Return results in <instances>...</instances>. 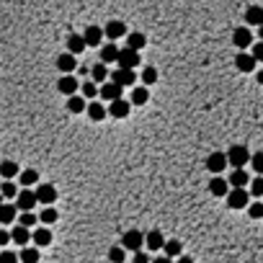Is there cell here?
Masks as SVG:
<instances>
[{
	"label": "cell",
	"mask_w": 263,
	"mask_h": 263,
	"mask_svg": "<svg viewBox=\"0 0 263 263\" xmlns=\"http://www.w3.org/2000/svg\"><path fill=\"white\" fill-rule=\"evenodd\" d=\"M36 204H39V201H36V194L31 189H23V191L16 194V209L18 212H31Z\"/></svg>",
	"instance_id": "4"
},
{
	"label": "cell",
	"mask_w": 263,
	"mask_h": 263,
	"mask_svg": "<svg viewBox=\"0 0 263 263\" xmlns=\"http://www.w3.org/2000/svg\"><path fill=\"white\" fill-rule=\"evenodd\" d=\"M260 42H263V26H260Z\"/></svg>",
	"instance_id": "51"
},
{
	"label": "cell",
	"mask_w": 263,
	"mask_h": 263,
	"mask_svg": "<svg viewBox=\"0 0 263 263\" xmlns=\"http://www.w3.org/2000/svg\"><path fill=\"white\" fill-rule=\"evenodd\" d=\"M250 54H253V60H255V62H263V42H258V44L253 47V52H250Z\"/></svg>",
	"instance_id": "45"
},
{
	"label": "cell",
	"mask_w": 263,
	"mask_h": 263,
	"mask_svg": "<svg viewBox=\"0 0 263 263\" xmlns=\"http://www.w3.org/2000/svg\"><path fill=\"white\" fill-rule=\"evenodd\" d=\"M250 196H255V199H260L263 196V176H255L253 181H250V191H248Z\"/></svg>",
	"instance_id": "38"
},
{
	"label": "cell",
	"mask_w": 263,
	"mask_h": 263,
	"mask_svg": "<svg viewBox=\"0 0 263 263\" xmlns=\"http://www.w3.org/2000/svg\"><path fill=\"white\" fill-rule=\"evenodd\" d=\"M144 44H147V36H144L142 31H132V34H127V47H129V49L139 52V49H144Z\"/></svg>",
	"instance_id": "24"
},
{
	"label": "cell",
	"mask_w": 263,
	"mask_h": 263,
	"mask_svg": "<svg viewBox=\"0 0 263 263\" xmlns=\"http://www.w3.org/2000/svg\"><path fill=\"white\" fill-rule=\"evenodd\" d=\"M85 111H88V116H91L93 122H103V119L108 116V108H106L101 101H91V103L85 106Z\"/></svg>",
	"instance_id": "12"
},
{
	"label": "cell",
	"mask_w": 263,
	"mask_h": 263,
	"mask_svg": "<svg viewBox=\"0 0 263 263\" xmlns=\"http://www.w3.org/2000/svg\"><path fill=\"white\" fill-rule=\"evenodd\" d=\"M34 194H36V201L44 204V207H52L57 201V189L52 183H39V189H36Z\"/></svg>",
	"instance_id": "3"
},
{
	"label": "cell",
	"mask_w": 263,
	"mask_h": 263,
	"mask_svg": "<svg viewBox=\"0 0 263 263\" xmlns=\"http://www.w3.org/2000/svg\"><path fill=\"white\" fill-rule=\"evenodd\" d=\"M85 47H88V44H85V39H83L80 34H70V36H67V52H70V54L78 57L80 52H85Z\"/></svg>",
	"instance_id": "15"
},
{
	"label": "cell",
	"mask_w": 263,
	"mask_h": 263,
	"mask_svg": "<svg viewBox=\"0 0 263 263\" xmlns=\"http://www.w3.org/2000/svg\"><path fill=\"white\" fill-rule=\"evenodd\" d=\"M176 263H194V260H191V258H189V255H183V253H181V255H178V260H176Z\"/></svg>",
	"instance_id": "49"
},
{
	"label": "cell",
	"mask_w": 263,
	"mask_h": 263,
	"mask_svg": "<svg viewBox=\"0 0 263 263\" xmlns=\"http://www.w3.org/2000/svg\"><path fill=\"white\" fill-rule=\"evenodd\" d=\"M31 240H34V245H36V248H44V245H49V243H52V230H49V227H39V230H34V232H31Z\"/></svg>",
	"instance_id": "23"
},
{
	"label": "cell",
	"mask_w": 263,
	"mask_h": 263,
	"mask_svg": "<svg viewBox=\"0 0 263 263\" xmlns=\"http://www.w3.org/2000/svg\"><path fill=\"white\" fill-rule=\"evenodd\" d=\"M11 240H13V243H18L21 248H26V243L31 240V230H28V227H23V224H16V227L11 230Z\"/></svg>",
	"instance_id": "22"
},
{
	"label": "cell",
	"mask_w": 263,
	"mask_h": 263,
	"mask_svg": "<svg viewBox=\"0 0 263 263\" xmlns=\"http://www.w3.org/2000/svg\"><path fill=\"white\" fill-rule=\"evenodd\" d=\"M124 34H127V26H124L122 21H108L106 28H103V36H108L111 42L119 39V36H124Z\"/></svg>",
	"instance_id": "20"
},
{
	"label": "cell",
	"mask_w": 263,
	"mask_h": 263,
	"mask_svg": "<svg viewBox=\"0 0 263 263\" xmlns=\"http://www.w3.org/2000/svg\"><path fill=\"white\" fill-rule=\"evenodd\" d=\"M78 67V60H75V54H70V52H65V54H60L57 57V70H62L65 75H72V70Z\"/></svg>",
	"instance_id": "19"
},
{
	"label": "cell",
	"mask_w": 263,
	"mask_h": 263,
	"mask_svg": "<svg viewBox=\"0 0 263 263\" xmlns=\"http://www.w3.org/2000/svg\"><path fill=\"white\" fill-rule=\"evenodd\" d=\"M57 217H60V214H57V209H54V207H44V209L39 212V219H42L44 224H52V222H57Z\"/></svg>",
	"instance_id": "37"
},
{
	"label": "cell",
	"mask_w": 263,
	"mask_h": 263,
	"mask_svg": "<svg viewBox=\"0 0 263 263\" xmlns=\"http://www.w3.org/2000/svg\"><path fill=\"white\" fill-rule=\"evenodd\" d=\"M142 243H144V235H142L139 230H129V232L122 238V248H124V250H132V253L142 250Z\"/></svg>",
	"instance_id": "6"
},
{
	"label": "cell",
	"mask_w": 263,
	"mask_h": 263,
	"mask_svg": "<svg viewBox=\"0 0 263 263\" xmlns=\"http://www.w3.org/2000/svg\"><path fill=\"white\" fill-rule=\"evenodd\" d=\"M209 191H212L214 196H227V191H230V183H227V178L214 176V178L209 181Z\"/></svg>",
	"instance_id": "16"
},
{
	"label": "cell",
	"mask_w": 263,
	"mask_h": 263,
	"mask_svg": "<svg viewBox=\"0 0 263 263\" xmlns=\"http://www.w3.org/2000/svg\"><path fill=\"white\" fill-rule=\"evenodd\" d=\"M78 88H80V83H78L75 75H62V78L57 80V91L62 96H75V93H78Z\"/></svg>",
	"instance_id": "7"
},
{
	"label": "cell",
	"mask_w": 263,
	"mask_h": 263,
	"mask_svg": "<svg viewBox=\"0 0 263 263\" xmlns=\"http://www.w3.org/2000/svg\"><path fill=\"white\" fill-rule=\"evenodd\" d=\"M129 108H132L129 101L116 98V101L108 103V116H114V119H127V116H129Z\"/></svg>",
	"instance_id": "8"
},
{
	"label": "cell",
	"mask_w": 263,
	"mask_h": 263,
	"mask_svg": "<svg viewBox=\"0 0 263 263\" xmlns=\"http://www.w3.org/2000/svg\"><path fill=\"white\" fill-rule=\"evenodd\" d=\"M101 98L103 101H116V98H122V85H116V83H101Z\"/></svg>",
	"instance_id": "13"
},
{
	"label": "cell",
	"mask_w": 263,
	"mask_h": 263,
	"mask_svg": "<svg viewBox=\"0 0 263 263\" xmlns=\"http://www.w3.org/2000/svg\"><path fill=\"white\" fill-rule=\"evenodd\" d=\"M232 44L238 47V49H248L250 44H253V34H250V28H235L232 31Z\"/></svg>",
	"instance_id": "10"
},
{
	"label": "cell",
	"mask_w": 263,
	"mask_h": 263,
	"mask_svg": "<svg viewBox=\"0 0 263 263\" xmlns=\"http://www.w3.org/2000/svg\"><path fill=\"white\" fill-rule=\"evenodd\" d=\"M0 263H18V255L11 253V250H3L0 253Z\"/></svg>",
	"instance_id": "44"
},
{
	"label": "cell",
	"mask_w": 263,
	"mask_h": 263,
	"mask_svg": "<svg viewBox=\"0 0 263 263\" xmlns=\"http://www.w3.org/2000/svg\"><path fill=\"white\" fill-rule=\"evenodd\" d=\"M116 65H119V67H124V70H134V67L139 65V52H134V49H129V47L119 49Z\"/></svg>",
	"instance_id": "5"
},
{
	"label": "cell",
	"mask_w": 263,
	"mask_h": 263,
	"mask_svg": "<svg viewBox=\"0 0 263 263\" xmlns=\"http://www.w3.org/2000/svg\"><path fill=\"white\" fill-rule=\"evenodd\" d=\"M158 80V70L155 67H144L142 70V85H153Z\"/></svg>",
	"instance_id": "40"
},
{
	"label": "cell",
	"mask_w": 263,
	"mask_h": 263,
	"mask_svg": "<svg viewBox=\"0 0 263 263\" xmlns=\"http://www.w3.org/2000/svg\"><path fill=\"white\" fill-rule=\"evenodd\" d=\"M255 80H258V83L263 85V70H258V75H255Z\"/></svg>",
	"instance_id": "50"
},
{
	"label": "cell",
	"mask_w": 263,
	"mask_h": 263,
	"mask_svg": "<svg viewBox=\"0 0 263 263\" xmlns=\"http://www.w3.org/2000/svg\"><path fill=\"white\" fill-rule=\"evenodd\" d=\"M250 165H253V170H255L258 176H263V153L250 155Z\"/></svg>",
	"instance_id": "42"
},
{
	"label": "cell",
	"mask_w": 263,
	"mask_h": 263,
	"mask_svg": "<svg viewBox=\"0 0 263 263\" xmlns=\"http://www.w3.org/2000/svg\"><path fill=\"white\" fill-rule=\"evenodd\" d=\"M18 260L21 263H39V248H23Z\"/></svg>",
	"instance_id": "33"
},
{
	"label": "cell",
	"mask_w": 263,
	"mask_h": 263,
	"mask_svg": "<svg viewBox=\"0 0 263 263\" xmlns=\"http://www.w3.org/2000/svg\"><path fill=\"white\" fill-rule=\"evenodd\" d=\"M16 214H18L16 204H0V222L3 224H11L16 219Z\"/></svg>",
	"instance_id": "29"
},
{
	"label": "cell",
	"mask_w": 263,
	"mask_h": 263,
	"mask_svg": "<svg viewBox=\"0 0 263 263\" xmlns=\"http://www.w3.org/2000/svg\"><path fill=\"white\" fill-rule=\"evenodd\" d=\"M224 199H227V207H230V209H245V207L250 204V194H248L245 189H230Z\"/></svg>",
	"instance_id": "2"
},
{
	"label": "cell",
	"mask_w": 263,
	"mask_h": 263,
	"mask_svg": "<svg viewBox=\"0 0 263 263\" xmlns=\"http://www.w3.org/2000/svg\"><path fill=\"white\" fill-rule=\"evenodd\" d=\"M21 170H18V163H13V160H3L0 163V176H3L6 181H11V178H16Z\"/></svg>",
	"instance_id": "28"
},
{
	"label": "cell",
	"mask_w": 263,
	"mask_h": 263,
	"mask_svg": "<svg viewBox=\"0 0 263 263\" xmlns=\"http://www.w3.org/2000/svg\"><path fill=\"white\" fill-rule=\"evenodd\" d=\"M144 245H147V250H163V245H165L163 232H160V230L147 232V235H144Z\"/></svg>",
	"instance_id": "21"
},
{
	"label": "cell",
	"mask_w": 263,
	"mask_h": 263,
	"mask_svg": "<svg viewBox=\"0 0 263 263\" xmlns=\"http://www.w3.org/2000/svg\"><path fill=\"white\" fill-rule=\"evenodd\" d=\"M250 163V153H248V147L245 144H232L227 150V165L232 168H245Z\"/></svg>",
	"instance_id": "1"
},
{
	"label": "cell",
	"mask_w": 263,
	"mask_h": 263,
	"mask_svg": "<svg viewBox=\"0 0 263 263\" xmlns=\"http://www.w3.org/2000/svg\"><path fill=\"white\" fill-rule=\"evenodd\" d=\"M85 98L80 93H75V96H67V111L70 114H80V111H85Z\"/></svg>",
	"instance_id": "27"
},
{
	"label": "cell",
	"mask_w": 263,
	"mask_h": 263,
	"mask_svg": "<svg viewBox=\"0 0 263 263\" xmlns=\"http://www.w3.org/2000/svg\"><path fill=\"white\" fill-rule=\"evenodd\" d=\"M116 57H119V47H116L114 42H108V44L101 47V62H103V65L116 62Z\"/></svg>",
	"instance_id": "26"
},
{
	"label": "cell",
	"mask_w": 263,
	"mask_h": 263,
	"mask_svg": "<svg viewBox=\"0 0 263 263\" xmlns=\"http://www.w3.org/2000/svg\"><path fill=\"white\" fill-rule=\"evenodd\" d=\"M260 8H263V6H260Z\"/></svg>",
	"instance_id": "53"
},
{
	"label": "cell",
	"mask_w": 263,
	"mask_h": 263,
	"mask_svg": "<svg viewBox=\"0 0 263 263\" xmlns=\"http://www.w3.org/2000/svg\"><path fill=\"white\" fill-rule=\"evenodd\" d=\"M224 168H227V155L224 153H212L209 158H207V170L209 173H224Z\"/></svg>",
	"instance_id": "9"
},
{
	"label": "cell",
	"mask_w": 263,
	"mask_h": 263,
	"mask_svg": "<svg viewBox=\"0 0 263 263\" xmlns=\"http://www.w3.org/2000/svg\"><path fill=\"white\" fill-rule=\"evenodd\" d=\"M153 263H173V258H168V255H160V258H155Z\"/></svg>",
	"instance_id": "48"
},
{
	"label": "cell",
	"mask_w": 263,
	"mask_h": 263,
	"mask_svg": "<svg viewBox=\"0 0 263 263\" xmlns=\"http://www.w3.org/2000/svg\"><path fill=\"white\" fill-rule=\"evenodd\" d=\"M18 178H21V186H23V189H28V186H34L36 181H39V173H36V170H21Z\"/></svg>",
	"instance_id": "34"
},
{
	"label": "cell",
	"mask_w": 263,
	"mask_h": 263,
	"mask_svg": "<svg viewBox=\"0 0 263 263\" xmlns=\"http://www.w3.org/2000/svg\"><path fill=\"white\" fill-rule=\"evenodd\" d=\"M255 60H253V54H248V52H240L238 57H235V67L240 70V72H255Z\"/></svg>",
	"instance_id": "17"
},
{
	"label": "cell",
	"mask_w": 263,
	"mask_h": 263,
	"mask_svg": "<svg viewBox=\"0 0 263 263\" xmlns=\"http://www.w3.org/2000/svg\"><path fill=\"white\" fill-rule=\"evenodd\" d=\"M16 194H18V186L13 181H3V183H0V196H3V199H16Z\"/></svg>",
	"instance_id": "32"
},
{
	"label": "cell",
	"mask_w": 263,
	"mask_h": 263,
	"mask_svg": "<svg viewBox=\"0 0 263 263\" xmlns=\"http://www.w3.org/2000/svg\"><path fill=\"white\" fill-rule=\"evenodd\" d=\"M111 83H116V85L127 88V85H134V83H137V75H134V70H124V67H119V70H114V80H111Z\"/></svg>",
	"instance_id": "11"
},
{
	"label": "cell",
	"mask_w": 263,
	"mask_h": 263,
	"mask_svg": "<svg viewBox=\"0 0 263 263\" xmlns=\"http://www.w3.org/2000/svg\"><path fill=\"white\" fill-rule=\"evenodd\" d=\"M134 263H150V258H147L142 250H137V253H134Z\"/></svg>",
	"instance_id": "47"
},
{
	"label": "cell",
	"mask_w": 263,
	"mask_h": 263,
	"mask_svg": "<svg viewBox=\"0 0 263 263\" xmlns=\"http://www.w3.org/2000/svg\"><path fill=\"white\" fill-rule=\"evenodd\" d=\"M78 93H80L83 98H96V96H98V85H96L93 80H88V83H83V85L78 88Z\"/></svg>",
	"instance_id": "35"
},
{
	"label": "cell",
	"mask_w": 263,
	"mask_h": 263,
	"mask_svg": "<svg viewBox=\"0 0 263 263\" xmlns=\"http://www.w3.org/2000/svg\"><path fill=\"white\" fill-rule=\"evenodd\" d=\"M11 243V232L8 230H0V245H8Z\"/></svg>",
	"instance_id": "46"
},
{
	"label": "cell",
	"mask_w": 263,
	"mask_h": 263,
	"mask_svg": "<svg viewBox=\"0 0 263 263\" xmlns=\"http://www.w3.org/2000/svg\"><path fill=\"white\" fill-rule=\"evenodd\" d=\"M18 224H23V227H34V224H36V214H31V212H23L21 217H18Z\"/></svg>",
	"instance_id": "43"
},
{
	"label": "cell",
	"mask_w": 263,
	"mask_h": 263,
	"mask_svg": "<svg viewBox=\"0 0 263 263\" xmlns=\"http://www.w3.org/2000/svg\"><path fill=\"white\" fill-rule=\"evenodd\" d=\"M227 183H230V189H245V186L250 183V176L243 168H235V173H230Z\"/></svg>",
	"instance_id": "14"
},
{
	"label": "cell",
	"mask_w": 263,
	"mask_h": 263,
	"mask_svg": "<svg viewBox=\"0 0 263 263\" xmlns=\"http://www.w3.org/2000/svg\"><path fill=\"white\" fill-rule=\"evenodd\" d=\"M245 23L248 26H263V8L260 6H250L245 11Z\"/></svg>",
	"instance_id": "25"
},
{
	"label": "cell",
	"mask_w": 263,
	"mask_h": 263,
	"mask_svg": "<svg viewBox=\"0 0 263 263\" xmlns=\"http://www.w3.org/2000/svg\"><path fill=\"white\" fill-rule=\"evenodd\" d=\"M245 209H248V214H250L253 219H263V204H260V201H253V204H248Z\"/></svg>",
	"instance_id": "41"
},
{
	"label": "cell",
	"mask_w": 263,
	"mask_h": 263,
	"mask_svg": "<svg viewBox=\"0 0 263 263\" xmlns=\"http://www.w3.org/2000/svg\"><path fill=\"white\" fill-rule=\"evenodd\" d=\"M147 98H150V91L142 85V88H134L132 91V103H137V106H142V103H147Z\"/></svg>",
	"instance_id": "36"
},
{
	"label": "cell",
	"mask_w": 263,
	"mask_h": 263,
	"mask_svg": "<svg viewBox=\"0 0 263 263\" xmlns=\"http://www.w3.org/2000/svg\"><path fill=\"white\" fill-rule=\"evenodd\" d=\"M83 39L88 47H101V39H103V28L101 26H88L85 34H83Z\"/></svg>",
	"instance_id": "18"
},
{
	"label": "cell",
	"mask_w": 263,
	"mask_h": 263,
	"mask_svg": "<svg viewBox=\"0 0 263 263\" xmlns=\"http://www.w3.org/2000/svg\"><path fill=\"white\" fill-rule=\"evenodd\" d=\"M124 253H127V250H124L122 245H114V248L108 250V260H111V263H124V258H127Z\"/></svg>",
	"instance_id": "39"
},
{
	"label": "cell",
	"mask_w": 263,
	"mask_h": 263,
	"mask_svg": "<svg viewBox=\"0 0 263 263\" xmlns=\"http://www.w3.org/2000/svg\"><path fill=\"white\" fill-rule=\"evenodd\" d=\"M0 204H3V196H0Z\"/></svg>",
	"instance_id": "52"
},
{
	"label": "cell",
	"mask_w": 263,
	"mask_h": 263,
	"mask_svg": "<svg viewBox=\"0 0 263 263\" xmlns=\"http://www.w3.org/2000/svg\"><path fill=\"white\" fill-rule=\"evenodd\" d=\"M163 253H165L168 258H178V255L183 253V245H181V240H165V245H163Z\"/></svg>",
	"instance_id": "31"
},
{
	"label": "cell",
	"mask_w": 263,
	"mask_h": 263,
	"mask_svg": "<svg viewBox=\"0 0 263 263\" xmlns=\"http://www.w3.org/2000/svg\"><path fill=\"white\" fill-rule=\"evenodd\" d=\"M106 75H108V70H106L103 62H98V65L91 67V80H93L96 85H98V83H106Z\"/></svg>",
	"instance_id": "30"
}]
</instances>
